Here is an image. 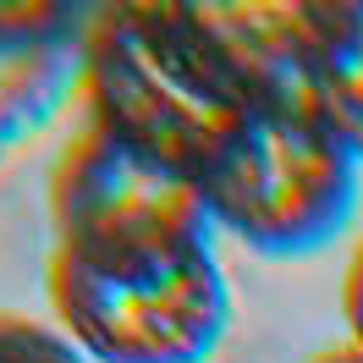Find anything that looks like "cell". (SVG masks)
<instances>
[{
    "mask_svg": "<svg viewBox=\"0 0 363 363\" xmlns=\"http://www.w3.org/2000/svg\"><path fill=\"white\" fill-rule=\"evenodd\" d=\"M204 182L187 165L138 149L105 127H83L50 177V248H138L209 242Z\"/></svg>",
    "mask_w": 363,
    "mask_h": 363,
    "instance_id": "cell-4",
    "label": "cell"
},
{
    "mask_svg": "<svg viewBox=\"0 0 363 363\" xmlns=\"http://www.w3.org/2000/svg\"><path fill=\"white\" fill-rule=\"evenodd\" d=\"M0 363H89L67 330L0 308Z\"/></svg>",
    "mask_w": 363,
    "mask_h": 363,
    "instance_id": "cell-6",
    "label": "cell"
},
{
    "mask_svg": "<svg viewBox=\"0 0 363 363\" xmlns=\"http://www.w3.org/2000/svg\"><path fill=\"white\" fill-rule=\"evenodd\" d=\"M303 363H363V341H341V347H325V352H314V358Z\"/></svg>",
    "mask_w": 363,
    "mask_h": 363,
    "instance_id": "cell-8",
    "label": "cell"
},
{
    "mask_svg": "<svg viewBox=\"0 0 363 363\" xmlns=\"http://www.w3.org/2000/svg\"><path fill=\"white\" fill-rule=\"evenodd\" d=\"M308 89H314L319 111L336 121V133L363 160V6H325L319 11Z\"/></svg>",
    "mask_w": 363,
    "mask_h": 363,
    "instance_id": "cell-5",
    "label": "cell"
},
{
    "mask_svg": "<svg viewBox=\"0 0 363 363\" xmlns=\"http://www.w3.org/2000/svg\"><path fill=\"white\" fill-rule=\"evenodd\" d=\"M83 89L94 127L187 171H204L259 99V83L204 23V6L99 11L83 50Z\"/></svg>",
    "mask_w": 363,
    "mask_h": 363,
    "instance_id": "cell-1",
    "label": "cell"
},
{
    "mask_svg": "<svg viewBox=\"0 0 363 363\" xmlns=\"http://www.w3.org/2000/svg\"><path fill=\"white\" fill-rule=\"evenodd\" d=\"M45 292L89 363H204L231 325L209 242L50 248Z\"/></svg>",
    "mask_w": 363,
    "mask_h": 363,
    "instance_id": "cell-2",
    "label": "cell"
},
{
    "mask_svg": "<svg viewBox=\"0 0 363 363\" xmlns=\"http://www.w3.org/2000/svg\"><path fill=\"white\" fill-rule=\"evenodd\" d=\"M358 149L314 89H270L215 149L199 182L215 226L275 259L325 248L358 204Z\"/></svg>",
    "mask_w": 363,
    "mask_h": 363,
    "instance_id": "cell-3",
    "label": "cell"
},
{
    "mask_svg": "<svg viewBox=\"0 0 363 363\" xmlns=\"http://www.w3.org/2000/svg\"><path fill=\"white\" fill-rule=\"evenodd\" d=\"M341 314H347L352 341H363V237H358V248L347 253V275H341Z\"/></svg>",
    "mask_w": 363,
    "mask_h": 363,
    "instance_id": "cell-7",
    "label": "cell"
}]
</instances>
